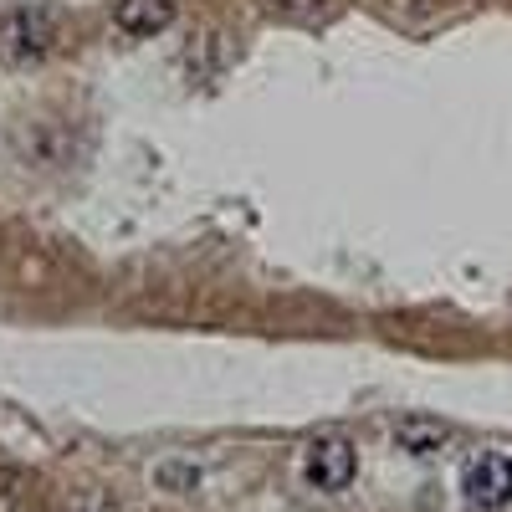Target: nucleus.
I'll return each instance as SVG.
<instances>
[{"instance_id": "20e7f679", "label": "nucleus", "mask_w": 512, "mask_h": 512, "mask_svg": "<svg viewBox=\"0 0 512 512\" xmlns=\"http://www.w3.org/2000/svg\"><path fill=\"white\" fill-rule=\"evenodd\" d=\"M113 26L123 36H159L175 26V0H118Z\"/></svg>"}, {"instance_id": "f257e3e1", "label": "nucleus", "mask_w": 512, "mask_h": 512, "mask_svg": "<svg viewBox=\"0 0 512 512\" xmlns=\"http://www.w3.org/2000/svg\"><path fill=\"white\" fill-rule=\"evenodd\" d=\"M461 497L477 512H502L512 502V456L507 451H477L461 472Z\"/></svg>"}, {"instance_id": "7ed1b4c3", "label": "nucleus", "mask_w": 512, "mask_h": 512, "mask_svg": "<svg viewBox=\"0 0 512 512\" xmlns=\"http://www.w3.org/2000/svg\"><path fill=\"white\" fill-rule=\"evenodd\" d=\"M354 472H359V451H354L344 436H323V441H313L308 456H303V477H308L318 492H344V487L354 482Z\"/></svg>"}, {"instance_id": "39448f33", "label": "nucleus", "mask_w": 512, "mask_h": 512, "mask_svg": "<svg viewBox=\"0 0 512 512\" xmlns=\"http://www.w3.org/2000/svg\"><path fill=\"white\" fill-rule=\"evenodd\" d=\"M395 446L405 456H441L451 446V425L446 420H431V415H405L395 425Z\"/></svg>"}, {"instance_id": "f03ea898", "label": "nucleus", "mask_w": 512, "mask_h": 512, "mask_svg": "<svg viewBox=\"0 0 512 512\" xmlns=\"http://www.w3.org/2000/svg\"><path fill=\"white\" fill-rule=\"evenodd\" d=\"M0 47L16 62H41L57 47V16L41 6H16L0 16Z\"/></svg>"}, {"instance_id": "0eeeda50", "label": "nucleus", "mask_w": 512, "mask_h": 512, "mask_svg": "<svg viewBox=\"0 0 512 512\" xmlns=\"http://www.w3.org/2000/svg\"><path fill=\"white\" fill-rule=\"evenodd\" d=\"M277 6H282V11H292V16H308V11H318V6H323V0H277Z\"/></svg>"}, {"instance_id": "423d86ee", "label": "nucleus", "mask_w": 512, "mask_h": 512, "mask_svg": "<svg viewBox=\"0 0 512 512\" xmlns=\"http://www.w3.org/2000/svg\"><path fill=\"white\" fill-rule=\"evenodd\" d=\"M159 487H169V492H195L200 487V466H180V461H169V466H159Z\"/></svg>"}]
</instances>
